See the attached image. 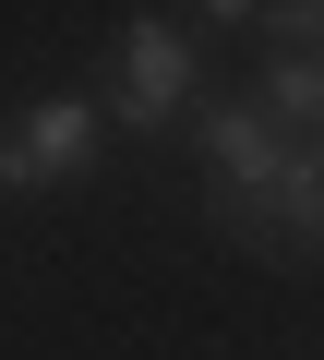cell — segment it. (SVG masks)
Segmentation results:
<instances>
[{"label":"cell","mask_w":324,"mask_h":360,"mask_svg":"<svg viewBox=\"0 0 324 360\" xmlns=\"http://www.w3.org/2000/svg\"><path fill=\"white\" fill-rule=\"evenodd\" d=\"M193 13H205V25H240V13H252V0H193Z\"/></svg>","instance_id":"8992f818"},{"label":"cell","mask_w":324,"mask_h":360,"mask_svg":"<svg viewBox=\"0 0 324 360\" xmlns=\"http://www.w3.org/2000/svg\"><path fill=\"white\" fill-rule=\"evenodd\" d=\"M181 84H193V49H181V25H169V13L120 25V120H132V132L181 120Z\"/></svg>","instance_id":"6da1fadb"},{"label":"cell","mask_w":324,"mask_h":360,"mask_svg":"<svg viewBox=\"0 0 324 360\" xmlns=\"http://www.w3.org/2000/svg\"><path fill=\"white\" fill-rule=\"evenodd\" d=\"M264 120L288 132V120H324V60H288L276 49V72H264Z\"/></svg>","instance_id":"277c9868"},{"label":"cell","mask_w":324,"mask_h":360,"mask_svg":"<svg viewBox=\"0 0 324 360\" xmlns=\"http://www.w3.org/2000/svg\"><path fill=\"white\" fill-rule=\"evenodd\" d=\"M205 168L240 180V193H264V180H288V144L264 108H205Z\"/></svg>","instance_id":"3957f363"},{"label":"cell","mask_w":324,"mask_h":360,"mask_svg":"<svg viewBox=\"0 0 324 360\" xmlns=\"http://www.w3.org/2000/svg\"><path fill=\"white\" fill-rule=\"evenodd\" d=\"M84 156H96V108H84V96H48V108H37L25 132H13V144H0V193H37V180H72Z\"/></svg>","instance_id":"7a4b0ae2"},{"label":"cell","mask_w":324,"mask_h":360,"mask_svg":"<svg viewBox=\"0 0 324 360\" xmlns=\"http://www.w3.org/2000/svg\"><path fill=\"white\" fill-rule=\"evenodd\" d=\"M276 37H300V49H324V0H276Z\"/></svg>","instance_id":"5b68a950"}]
</instances>
